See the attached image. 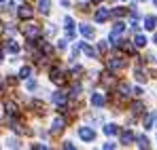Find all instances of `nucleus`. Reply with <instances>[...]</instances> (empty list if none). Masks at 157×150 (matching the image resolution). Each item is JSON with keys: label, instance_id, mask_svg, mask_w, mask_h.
Wrapping results in <instances>:
<instances>
[{"label": "nucleus", "instance_id": "nucleus-1", "mask_svg": "<svg viewBox=\"0 0 157 150\" xmlns=\"http://www.w3.org/2000/svg\"><path fill=\"white\" fill-rule=\"evenodd\" d=\"M49 78H51L53 82L57 85V87H62L64 82H66V78H64V72L59 70V68H51L49 70Z\"/></svg>", "mask_w": 157, "mask_h": 150}, {"label": "nucleus", "instance_id": "nucleus-2", "mask_svg": "<svg viewBox=\"0 0 157 150\" xmlns=\"http://www.w3.org/2000/svg\"><path fill=\"white\" fill-rule=\"evenodd\" d=\"M78 137L85 140V142H94V140H96V131L89 129V127H81V129H78Z\"/></svg>", "mask_w": 157, "mask_h": 150}, {"label": "nucleus", "instance_id": "nucleus-3", "mask_svg": "<svg viewBox=\"0 0 157 150\" xmlns=\"http://www.w3.org/2000/svg\"><path fill=\"white\" fill-rule=\"evenodd\" d=\"M17 17L24 19V21H26V19H32V17H34V9H30L28 4L19 6V9H17Z\"/></svg>", "mask_w": 157, "mask_h": 150}, {"label": "nucleus", "instance_id": "nucleus-4", "mask_svg": "<svg viewBox=\"0 0 157 150\" xmlns=\"http://www.w3.org/2000/svg\"><path fill=\"white\" fill-rule=\"evenodd\" d=\"M51 101L55 104V106H59V108H62L64 104H68V93H62V91H55V93L51 95Z\"/></svg>", "mask_w": 157, "mask_h": 150}, {"label": "nucleus", "instance_id": "nucleus-5", "mask_svg": "<svg viewBox=\"0 0 157 150\" xmlns=\"http://www.w3.org/2000/svg\"><path fill=\"white\" fill-rule=\"evenodd\" d=\"M123 30H125V24H123V21H117V24H115L113 34H110V42H113V45H117V38H119V34H121Z\"/></svg>", "mask_w": 157, "mask_h": 150}, {"label": "nucleus", "instance_id": "nucleus-6", "mask_svg": "<svg viewBox=\"0 0 157 150\" xmlns=\"http://www.w3.org/2000/svg\"><path fill=\"white\" fill-rule=\"evenodd\" d=\"M125 66V61L121 59V57H110L108 59V68H110V72H117V70H121Z\"/></svg>", "mask_w": 157, "mask_h": 150}, {"label": "nucleus", "instance_id": "nucleus-7", "mask_svg": "<svg viewBox=\"0 0 157 150\" xmlns=\"http://www.w3.org/2000/svg\"><path fill=\"white\" fill-rule=\"evenodd\" d=\"M24 34H26L28 40H34L40 34V30H38V25H28V27H24Z\"/></svg>", "mask_w": 157, "mask_h": 150}, {"label": "nucleus", "instance_id": "nucleus-8", "mask_svg": "<svg viewBox=\"0 0 157 150\" xmlns=\"http://www.w3.org/2000/svg\"><path fill=\"white\" fill-rule=\"evenodd\" d=\"M64 127H66V119L64 116H55V121H53V133H62Z\"/></svg>", "mask_w": 157, "mask_h": 150}, {"label": "nucleus", "instance_id": "nucleus-9", "mask_svg": "<svg viewBox=\"0 0 157 150\" xmlns=\"http://www.w3.org/2000/svg\"><path fill=\"white\" fill-rule=\"evenodd\" d=\"M94 17H96V21H98V24H102V21H106V19L110 17V11H108V9H98Z\"/></svg>", "mask_w": 157, "mask_h": 150}, {"label": "nucleus", "instance_id": "nucleus-10", "mask_svg": "<svg viewBox=\"0 0 157 150\" xmlns=\"http://www.w3.org/2000/svg\"><path fill=\"white\" fill-rule=\"evenodd\" d=\"M78 30H81V34H83L85 38H96V30H94L91 25H85V24H81V27H78Z\"/></svg>", "mask_w": 157, "mask_h": 150}, {"label": "nucleus", "instance_id": "nucleus-11", "mask_svg": "<svg viewBox=\"0 0 157 150\" xmlns=\"http://www.w3.org/2000/svg\"><path fill=\"white\" fill-rule=\"evenodd\" d=\"M64 27H66V32H68V38H75V19L72 17H66V21H64Z\"/></svg>", "mask_w": 157, "mask_h": 150}, {"label": "nucleus", "instance_id": "nucleus-12", "mask_svg": "<svg viewBox=\"0 0 157 150\" xmlns=\"http://www.w3.org/2000/svg\"><path fill=\"white\" fill-rule=\"evenodd\" d=\"M144 27H147V30H155L157 27V17L155 15H147V17H144Z\"/></svg>", "mask_w": 157, "mask_h": 150}, {"label": "nucleus", "instance_id": "nucleus-13", "mask_svg": "<svg viewBox=\"0 0 157 150\" xmlns=\"http://www.w3.org/2000/svg\"><path fill=\"white\" fill-rule=\"evenodd\" d=\"M134 140H136V135H134V133H132L130 129H125V131H123V133H121V144H132V142H134Z\"/></svg>", "mask_w": 157, "mask_h": 150}, {"label": "nucleus", "instance_id": "nucleus-14", "mask_svg": "<svg viewBox=\"0 0 157 150\" xmlns=\"http://www.w3.org/2000/svg\"><path fill=\"white\" fill-rule=\"evenodd\" d=\"M104 95H102V93H94V95H91V104H94V106H96V108H102V106H104Z\"/></svg>", "mask_w": 157, "mask_h": 150}, {"label": "nucleus", "instance_id": "nucleus-15", "mask_svg": "<svg viewBox=\"0 0 157 150\" xmlns=\"http://www.w3.org/2000/svg\"><path fill=\"white\" fill-rule=\"evenodd\" d=\"M4 49L9 51V53H13V55H17V53H19V45H17L15 40H6V45H4Z\"/></svg>", "mask_w": 157, "mask_h": 150}, {"label": "nucleus", "instance_id": "nucleus-16", "mask_svg": "<svg viewBox=\"0 0 157 150\" xmlns=\"http://www.w3.org/2000/svg\"><path fill=\"white\" fill-rule=\"evenodd\" d=\"M4 108H6V114H11V116H15V114H17V110H19L15 101H4Z\"/></svg>", "mask_w": 157, "mask_h": 150}, {"label": "nucleus", "instance_id": "nucleus-17", "mask_svg": "<svg viewBox=\"0 0 157 150\" xmlns=\"http://www.w3.org/2000/svg\"><path fill=\"white\" fill-rule=\"evenodd\" d=\"M38 11H40L43 15H47V13L51 11V2H49V0H38Z\"/></svg>", "mask_w": 157, "mask_h": 150}, {"label": "nucleus", "instance_id": "nucleus-18", "mask_svg": "<svg viewBox=\"0 0 157 150\" xmlns=\"http://www.w3.org/2000/svg\"><path fill=\"white\" fill-rule=\"evenodd\" d=\"M134 47H138V49L147 47V38H144L142 34H136V36H134Z\"/></svg>", "mask_w": 157, "mask_h": 150}, {"label": "nucleus", "instance_id": "nucleus-19", "mask_svg": "<svg viewBox=\"0 0 157 150\" xmlns=\"http://www.w3.org/2000/svg\"><path fill=\"white\" fill-rule=\"evenodd\" d=\"M81 49H83V53H85V55H87V57H91V59H96V57H98V53H96V51L91 49V47H89V45H83V47H81Z\"/></svg>", "mask_w": 157, "mask_h": 150}, {"label": "nucleus", "instance_id": "nucleus-20", "mask_svg": "<svg viewBox=\"0 0 157 150\" xmlns=\"http://www.w3.org/2000/svg\"><path fill=\"white\" fill-rule=\"evenodd\" d=\"M134 76H136V80H138V82H144V80H147V74H144V70H142V68H136V70H134Z\"/></svg>", "mask_w": 157, "mask_h": 150}, {"label": "nucleus", "instance_id": "nucleus-21", "mask_svg": "<svg viewBox=\"0 0 157 150\" xmlns=\"http://www.w3.org/2000/svg\"><path fill=\"white\" fill-rule=\"evenodd\" d=\"M117 91L121 93V97H128V95H130V87H128L125 82H121V85L117 87Z\"/></svg>", "mask_w": 157, "mask_h": 150}, {"label": "nucleus", "instance_id": "nucleus-22", "mask_svg": "<svg viewBox=\"0 0 157 150\" xmlns=\"http://www.w3.org/2000/svg\"><path fill=\"white\" fill-rule=\"evenodd\" d=\"M142 110H144V106H142L140 101H136V104L132 106V112H134V116H140V114H142Z\"/></svg>", "mask_w": 157, "mask_h": 150}, {"label": "nucleus", "instance_id": "nucleus-23", "mask_svg": "<svg viewBox=\"0 0 157 150\" xmlns=\"http://www.w3.org/2000/svg\"><path fill=\"white\" fill-rule=\"evenodd\" d=\"M153 121H155V114H147L144 116V129H153Z\"/></svg>", "mask_w": 157, "mask_h": 150}, {"label": "nucleus", "instance_id": "nucleus-24", "mask_svg": "<svg viewBox=\"0 0 157 150\" xmlns=\"http://www.w3.org/2000/svg\"><path fill=\"white\" fill-rule=\"evenodd\" d=\"M104 133H106V135H115V133H119V127H117V125H106L104 127Z\"/></svg>", "mask_w": 157, "mask_h": 150}, {"label": "nucleus", "instance_id": "nucleus-25", "mask_svg": "<svg viewBox=\"0 0 157 150\" xmlns=\"http://www.w3.org/2000/svg\"><path fill=\"white\" fill-rule=\"evenodd\" d=\"M136 140H138V146H140V148H149V140H147L144 135H138Z\"/></svg>", "mask_w": 157, "mask_h": 150}, {"label": "nucleus", "instance_id": "nucleus-26", "mask_svg": "<svg viewBox=\"0 0 157 150\" xmlns=\"http://www.w3.org/2000/svg\"><path fill=\"white\" fill-rule=\"evenodd\" d=\"M113 15H115V17H123V15H128V9H115Z\"/></svg>", "mask_w": 157, "mask_h": 150}, {"label": "nucleus", "instance_id": "nucleus-27", "mask_svg": "<svg viewBox=\"0 0 157 150\" xmlns=\"http://www.w3.org/2000/svg\"><path fill=\"white\" fill-rule=\"evenodd\" d=\"M28 76H30V68H28V66H24V68L19 70V78H28Z\"/></svg>", "mask_w": 157, "mask_h": 150}, {"label": "nucleus", "instance_id": "nucleus-28", "mask_svg": "<svg viewBox=\"0 0 157 150\" xmlns=\"http://www.w3.org/2000/svg\"><path fill=\"white\" fill-rule=\"evenodd\" d=\"M9 146H11V148H17V146H19V140L11 137V140H9Z\"/></svg>", "mask_w": 157, "mask_h": 150}, {"label": "nucleus", "instance_id": "nucleus-29", "mask_svg": "<svg viewBox=\"0 0 157 150\" xmlns=\"http://www.w3.org/2000/svg\"><path fill=\"white\" fill-rule=\"evenodd\" d=\"M106 49H108V45H106L104 40H102V42H98V51H100V53H104Z\"/></svg>", "mask_w": 157, "mask_h": 150}, {"label": "nucleus", "instance_id": "nucleus-30", "mask_svg": "<svg viewBox=\"0 0 157 150\" xmlns=\"http://www.w3.org/2000/svg\"><path fill=\"white\" fill-rule=\"evenodd\" d=\"M26 87H28V91H34V89H36V82H34V80H28Z\"/></svg>", "mask_w": 157, "mask_h": 150}, {"label": "nucleus", "instance_id": "nucleus-31", "mask_svg": "<svg viewBox=\"0 0 157 150\" xmlns=\"http://www.w3.org/2000/svg\"><path fill=\"white\" fill-rule=\"evenodd\" d=\"M64 148H66V150H72V148H75V144H72V142H64Z\"/></svg>", "mask_w": 157, "mask_h": 150}, {"label": "nucleus", "instance_id": "nucleus-32", "mask_svg": "<svg viewBox=\"0 0 157 150\" xmlns=\"http://www.w3.org/2000/svg\"><path fill=\"white\" fill-rule=\"evenodd\" d=\"M115 146H117V144H115V142H106V144H104V148H106V150H110V148H115Z\"/></svg>", "mask_w": 157, "mask_h": 150}, {"label": "nucleus", "instance_id": "nucleus-33", "mask_svg": "<svg viewBox=\"0 0 157 150\" xmlns=\"http://www.w3.org/2000/svg\"><path fill=\"white\" fill-rule=\"evenodd\" d=\"M132 93H134V95H142V89H140V87H136V89H134Z\"/></svg>", "mask_w": 157, "mask_h": 150}, {"label": "nucleus", "instance_id": "nucleus-34", "mask_svg": "<svg viewBox=\"0 0 157 150\" xmlns=\"http://www.w3.org/2000/svg\"><path fill=\"white\" fill-rule=\"evenodd\" d=\"M2 57H4V53H2V51H0V64H2Z\"/></svg>", "mask_w": 157, "mask_h": 150}, {"label": "nucleus", "instance_id": "nucleus-35", "mask_svg": "<svg viewBox=\"0 0 157 150\" xmlns=\"http://www.w3.org/2000/svg\"><path fill=\"white\" fill-rule=\"evenodd\" d=\"M153 42H155V45H157V34H155V36H153Z\"/></svg>", "mask_w": 157, "mask_h": 150}, {"label": "nucleus", "instance_id": "nucleus-36", "mask_svg": "<svg viewBox=\"0 0 157 150\" xmlns=\"http://www.w3.org/2000/svg\"><path fill=\"white\" fill-rule=\"evenodd\" d=\"M91 2H94V4H98V2H102V0H91Z\"/></svg>", "mask_w": 157, "mask_h": 150}, {"label": "nucleus", "instance_id": "nucleus-37", "mask_svg": "<svg viewBox=\"0 0 157 150\" xmlns=\"http://www.w3.org/2000/svg\"><path fill=\"white\" fill-rule=\"evenodd\" d=\"M0 89H2V76H0Z\"/></svg>", "mask_w": 157, "mask_h": 150}, {"label": "nucleus", "instance_id": "nucleus-38", "mask_svg": "<svg viewBox=\"0 0 157 150\" xmlns=\"http://www.w3.org/2000/svg\"><path fill=\"white\" fill-rule=\"evenodd\" d=\"M153 2H155V4H157V0H153Z\"/></svg>", "mask_w": 157, "mask_h": 150}, {"label": "nucleus", "instance_id": "nucleus-39", "mask_svg": "<svg viewBox=\"0 0 157 150\" xmlns=\"http://www.w3.org/2000/svg\"><path fill=\"white\" fill-rule=\"evenodd\" d=\"M0 2H4V0H0Z\"/></svg>", "mask_w": 157, "mask_h": 150}, {"label": "nucleus", "instance_id": "nucleus-40", "mask_svg": "<svg viewBox=\"0 0 157 150\" xmlns=\"http://www.w3.org/2000/svg\"><path fill=\"white\" fill-rule=\"evenodd\" d=\"M140 2H144V0H140Z\"/></svg>", "mask_w": 157, "mask_h": 150}, {"label": "nucleus", "instance_id": "nucleus-41", "mask_svg": "<svg viewBox=\"0 0 157 150\" xmlns=\"http://www.w3.org/2000/svg\"><path fill=\"white\" fill-rule=\"evenodd\" d=\"M155 121H157V116H155Z\"/></svg>", "mask_w": 157, "mask_h": 150}]
</instances>
